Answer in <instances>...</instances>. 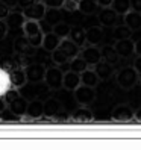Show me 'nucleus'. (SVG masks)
<instances>
[{
  "instance_id": "nucleus-18",
  "label": "nucleus",
  "mask_w": 141,
  "mask_h": 150,
  "mask_svg": "<svg viewBox=\"0 0 141 150\" xmlns=\"http://www.w3.org/2000/svg\"><path fill=\"white\" fill-rule=\"evenodd\" d=\"M59 44H61V38L58 37L56 33L53 32H47V33H44V37H43V42H41V47L49 52V53H52L55 49L59 47Z\"/></svg>"
},
{
  "instance_id": "nucleus-43",
  "label": "nucleus",
  "mask_w": 141,
  "mask_h": 150,
  "mask_svg": "<svg viewBox=\"0 0 141 150\" xmlns=\"http://www.w3.org/2000/svg\"><path fill=\"white\" fill-rule=\"evenodd\" d=\"M96 2H97L100 8H111L112 5V0H96Z\"/></svg>"
},
{
  "instance_id": "nucleus-23",
  "label": "nucleus",
  "mask_w": 141,
  "mask_h": 150,
  "mask_svg": "<svg viewBox=\"0 0 141 150\" xmlns=\"http://www.w3.org/2000/svg\"><path fill=\"white\" fill-rule=\"evenodd\" d=\"M68 38L72 40L76 46L84 47L86 44V37H85V29H82L81 26H72V30L68 33Z\"/></svg>"
},
{
  "instance_id": "nucleus-9",
  "label": "nucleus",
  "mask_w": 141,
  "mask_h": 150,
  "mask_svg": "<svg viewBox=\"0 0 141 150\" xmlns=\"http://www.w3.org/2000/svg\"><path fill=\"white\" fill-rule=\"evenodd\" d=\"M114 49L117 50L120 58H129L135 53V42H132L130 38L126 40H118L114 44Z\"/></svg>"
},
{
  "instance_id": "nucleus-44",
  "label": "nucleus",
  "mask_w": 141,
  "mask_h": 150,
  "mask_svg": "<svg viewBox=\"0 0 141 150\" xmlns=\"http://www.w3.org/2000/svg\"><path fill=\"white\" fill-rule=\"evenodd\" d=\"M33 2H35V0H18V6H20L21 9H23V8L29 6V5H32Z\"/></svg>"
},
{
  "instance_id": "nucleus-31",
  "label": "nucleus",
  "mask_w": 141,
  "mask_h": 150,
  "mask_svg": "<svg viewBox=\"0 0 141 150\" xmlns=\"http://www.w3.org/2000/svg\"><path fill=\"white\" fill-rule=\"evenodd\" d=\"M11 85V77H9V71H6L5 68L0 67V96H5V93L9 90Z\"/></svg>"
},
{
  "instance_id": "nucleus-28",
  "label": "nucleus",
  "mask_w": 141,
  "mask_h": 150,
  "mask_svg": "<svg viewBox=\"0 0 141 150\" xmlns=\"http://www.w3.org/2000/svg\"><path fill=\"white\" fill-rule=\"evenodd\" d=\"M43 21H46L50 26H55L56 23L62 21V14H61L59 9H53V8H47L46 14H44V18Z\"/></svg>"
},
{
  "instance_id": "nucleus-8",
  "label": "nucleus",
  "mask_w": 141,
  "mask_h": 150,
  "mask_svg": "<svg viewBox=\"0 0 141 150\" xmlns=\"http://www.w3.org/2000/svg\"><path fill=\"white\" fill-rule=\"evenodd\" d=\"M134 111L129 105H118L112 109V114H111V118L114 121H120V123H126V121H130L134 118Z\"/></svg>"
},
{
  "instance_id": "nucleus-29",
  "label": "nucleus",
  "mask_w": 141,
  "mask_h": 150,
  "mask_svg": "<svg viewBox=\"0 0 141 150\" xmlns=\"http://www.w3.org/2000/svg\"><path fill=\"white\" fill-rule=\"evenodd\" d=\"M68 68L72 70V71H74V73H79L81 74L84 70H86L88 68V64L84 61V58L82 56H74L73 59H70V62H68Z\"/></svg>"
},
{
  "instance_id": "nucleus-26",
  "label": "nucleus",
  "mask_w": 141,
  "mask_h": 150,
  "mask_svg": "<svg viewBox=\"0 0 141 150\" xmlns=\"http://www.w3.org/2000/svg\"><path fill=\"white\" fill-rule=\"evenodd\" d=\"M99 82H100V79H99L97 74H96L94 70L86 68V70H84V71L81 73V83H82V85L96 88V86L99 85Z\"/></svg>"
},
{
  "instance_id": "nucleus-12",
  "label": "nucleus",
  "mask_w": 141,
  "mask_h": 150,
  "mask_svg": "<svg viewBox=\"0 0 141 150\" xmlns=\"http://www.w3.org/2000/svg\"><path fill=\"white\" fill-rule=\"evenodd\" d=\"M26 115H29L32 120H40L44 117V102L40 99H32L28 102L26 108Z\"/></svg>"
},
{
  "instance_id": "nucleus-14",
  "label": "nucleus",
  "mask_w": 141,
  "mask_h": 150,
  "mask_svg": "<svg viewBox=\"0 0 141 150\" xmlns=\"http://www.w3.org/2000/svg\"><path fill=\"white\" fill-rule=\"evenodd\" d=\"M79 85H81V74L72 71V70L64 71V76H62V88H65V90H68V91H74Z\"/></svg>"
},
{
  "instance_id": "nucleus-7",
  "label": "nucleus",
  "mask_w": 141,
  "mask_h": 150,
  "mask_svg": "<svg viewBox=\"0 0 141 150\" xmlns=\"http://www.w3.org/2000/svg\"><path fill=\"white\" fill-rule=\"evenodd\" d=\"M79 56H82L84 61L88 64V65H96L99 62V61H102V53H100V47L99 46H84L81 49V52H79Z\"/></svg>"
},
{
  "instance_id": "nucleus-27",
  "label": "nucleus",
  "mask_w": 141,
  "mask_h": 150,
  "mask_svg": "<svg viewBox=\"0 0 141 150\" xmlns=\"http://www.w3.org/2000/svg\"><path fill=\"white\" fill-rule=\"evenodd\" d=\"M24 21H26V18H24V15H23L21 11H20V12H17V11H12V9H11V12L8 14V17H6L8 28H14V29L21 28Z\"/></svg>"
},
{
  "instance_id": "nucleus-1",
  "label": "nucleus",
  "mask_w": 141,
  "mask_h": 150,
  "mask_svg": "<svg viewBox=\"0 0 141 150\" xmlns=\"http://www.w3.org/2000/svg\"><path fill=\"white\" fill-rule=\"evenodd\" d=\"M21 30L23 35L29 40V42L35 49L41 47V42H43V37H44V32L40 21H35V20H26L21 26Z\"/></svg>"
},
{
  "instance_id": "nucleus-24",
  "label": "nucleus",
  "mask_w": 141,
  "mask_h": 150,
  "mask_svg": "<svg viewBox=\"0 0 141 150\" xmlns=\"http://www.w3.org/2000/svg\"><path fill=\"white\" fill-rule=\"evenodd\" d=\"M125 24L130 30H138L141 29V12L137 11H129L125 14Z\"/></svg>"
},
{
  "instance_id": "nucleus-34",
  "label": "nucleus",
  "mask_w": 141,
  "mask_h": 150,
  "mask_svg": "<svg viewBox=\"0 0 141 150\" xmlns=\"http://www.w3.org/2000/svg\"><path fill=\"white\" fill-rule=\"evenodd\" d=\"M52 61L56 64V65H65V64H68L70 62V59L67 58V55L64 53L62 50H61L59 47L58 49H55L53 52H52Z\"/></svg>"
},
{
  "instance_id": "nucleus-47",
  "label": "nucleus",
  "mask_w": 141,
  "mask_h": 150,
  "mask_svg": "<svg viewBox=\"0 0 141 150\" xmlns=\"http://www.w3.org/2000/svg\"><path fill=\"white\" fill-rule=\"evenodd\" d=\"M134 118H135L137 121H140V123H141V109H138V111L134 114Z\"/></svg>"
},
{
  "instance_id": "nucleus-2",
  "label": "nucleus",
  "mask_w": 141,
  "mask_h": 150,
  "mask_svg": "<svg viewBox=\"0 0 141 150\" xmlns=\"http://www.w3.org/2000/svg\"><path fill=\"white\" fill-rule=\"evenodd\" d=\"M140 81V74L134 67H125L117 73V85L123 90H132Z\"/></svg>"
},
{
  "instance_id": "nucleus-19",
  "label": "nucleus",
  "mask_w": 141,
  "mask_h": 150,
  "mask_svg": "<svg viewBox=\"0 0 141 150\" xmlns=\"http://www.w3.org/2000/svg\"><path fill=\"white\" fill-rule=\"evenodd\" d=\"M94 71H96V74L99 76L100 81H108V79L114 74V65L105 62V61L102 59V61H99V62L94 65Z\"/></svg>"
},
{
  "instance_id": "nucleus-38",
  "label": "nucleus",
  "mask_w": 141,
  "mask_h": 150,
  "mask_svg": "<svg viewBox=\"0 0 141 150\" xmlns=\"http://www.w3.org/2000/svg\"><path fill=\"white\" fill-rule=\"evenodd\" d=\"M8 30H9V28H8V23H6V20H2V18H0V41L6 38Z\"/></svg>"
},
{
  "instance_id": "nucleus-49",
  "label": "nucleus",
  "mask_w": 141,
  "mask_h": 150,
  "mask_svg": "<svg viewBox=\"0 0 141 150\" xmlns=\"http://www.w3.org/2000/svg\"><path fill=\"white\" fill-rule=\"evenodd\" d=\"M37 2H43V0H37Z\"/></svg>"
},
{
  "instance_id": "nucleus-16",
  "label": "nucleus",
  "mask_w": 141,
  "mask_h": 150,
  "mask_svg": "<svg viewBox=\"0 0 141 150\" xmlns=\"http://www.w3.org/2000/svg\"><path fill=\"white\" fill-rule=\"evenodd\" d=\"M86 42L91 46H100L103 42V29L100 26H91L90 29L85 30Z\"/></svg>"
},
{
  "instance_id": "nucleus-30",
  "label": "nucleus",
  "mask_w": 141,
  "mask_h": 150,
  "mask_svg": "<svg viewBox=\"0 0 141 150\" xmlns=\"http://www.w3.org/2000/svg\"><path fill=\"white\" fill-rule=\"evenodd\" d=\"M70 30H72V26H70L68 23H65V21H59V23H56L55 26H52V32L56 33L61 40L68 38Z\"/></svg>"
},
{
  "instance_id": "nucleus-22",
  "label": "nucleus",
  "mask_w": 141,
  "mask_h": 150,
  "mask_svg": "<svg viewBox=\"0 0 141 150\" xmlns=\"http://www.w3.org/2000/svg\"><path fill=\"white\" fill-rule=\"evenodd\" d=\"M100 6L96 0H79L77 2V11H81L84 15H93L97 14Z\"/></svg>"
},
{
  "instance_id": "nucleus-48",
  "label": "nucleus",
  "mask_w": 141,
  "mask_h": 150,
  "mask_svg": "<svg viewBox=\"0 0 141 150\" xmlns=\"http://www.w3.org/2000/svg\"><path fill=\"white\" fill-rule=\"evenodd\" d=\"M2 123H3V120H2V117H0V125H2Z\"/></svg>"
},
{
  "instance_id": "nucleus-11",
  "label": "nucleus",
  "mask_w": 141,
  "mask_h": 150,
  "mask_svg": "<svg viewBox=\"0 0 141 150\" xmlns=\"http://www.w3.org/2000/svg\"><path fill=\"white\" fill-rule=\"evenodd\" d=\"M35 49L32 44L29 42V40L24 37V35H21V37H18L15 41H14V52L15 55H35Z\"/></svg>"
},
{
  "instance_id": "nucleus-15",
  "label": "nucleus",
  "mask_w": 141,
  "mask_h": 150,
  "mask_svg": "<svg viewBox=\"0 0 141 150\" xmlns=\"http://www.w3.org/2000/svg\"><path fill=\"white\" fill-rule=\"evenodd\" d=\"M9 77H11V85H12L14 88H18V90H21L24 85H28L26 71H24L23 67H17V68L11 70V71H9Z\"/></svg>"
},
{
  "instance_id": "nucleus-32",
  "label": "nucleus",
  "mask_w": 141,
  "mask_h": 150,
  "mask_svg": "<svg viewBox=\"0 0 141 150\" xmlns=\"http://www.w3.org/2000/svg\"><path fill=\"white\" fill-rule=\"evenodd\" d=\"M111 8L118 15H125L126 12L130 11V0H112Z\"/></svg>"
},
{
  "instance_id": "nucleus-45",
  "label": "nucleus",
  "mask_w": 141,
  "mask_h": 150,
  "mask_svg": "<svg viewBox=\"0 0 141 150\" xmlns=\"http://www.w3.org/2000/svg\"><path fill=\"white\" fill-rule=\"evenodd\" d=\"M6 106H8V105H6L5 97H3V96H0V114H2V112L6 109Z\"/></svg>"
},
{
  "instance_id": "nucleus-21",
  "label": "nucleus",
  "mask_w": 141,
  "mask_h": 150,
  "mask_svg": "<svg viewBox=\"0 0 141 150\" xmlns=\"http://www.w3.org/2000/svg\"><path fill=\"white\" fill-rule=\"evenodd\" d=\"M59 49L64 52V53L67 55L68 59H73L74 56L79 55V52H81V47L76 46V44L70 40V38H64L61 40V44H59Z\"/></svg>"
},
{
  "instance_id": "nucleus-33",
  "label": "nucleus",
  "mask_w": 141,
  "mask_h": 150,
  "mask_svg": "<svg viewBox=\"0 0 141 150\" xmlns=\"http://www.w3.org/2000/svg\"><path fill=\"white\" fill-rule=\"evenodd\" d=\"M130 35H132V30L128 28L126 24H120V26H115L114 28V33H112V37L115 41L118 40H126V38H130Z\"/></svg>"
},
{
  "instance_id": "nucleus-6",
  "label": "nucleus",
  "mask_w": 141,
  "mask_h": 150,
  "mask_svg": "<svg viewBox=\"0 0 141 150\" xmlns=\"http://www.w3.org/2000/svg\"><path fill=\"white\" fill-rule=\"evenodd\" d=\"M46 5H44L43 2H35L29 6H26L21 9L23 15H24V18L26 20H35V21H43L44 18V14H46Z\"/></svg>"
},
{
  "instance_id": "nucleus-40",
  "label": "nucleus",
  "mask_w": 141,
  "mask_h": 150,
  "mask_svg": "<svg viewBox=\"0 0 141 150\" xmlns=\"http://www.w3.org/2000/svg\"><path fill=\"white\" fill-rule=\"evenodd\" d=\"M130 9L141 12V0H130Z\"/></svg>"
},
{
  "instance_id": "nucleus-10",
  "label": "nucleus",
  "mask_w": 141,
  "mask_h": 150,
  "mask_svg": "<svg viewBox=\"0 0 141 150\" xmlns=\"http://www.w3.org/2000/svg\"><path fill=\"white\" fill-rule=\"evenodd\" d=\"M99 21L100 26H105V28H114L117 24V17L118 14L112 9V8H102L99 11Z\"/></svg>"
},
{
  "instance_id": "nucleus-25",
  "label": "nucleus",
  "mask_w": 141,
  "mask_h": 150,
  "mask_svg": "<svg viewBox=\"0 0 141 150\" xmlns=\"http://www.w3.org/2000/svg\"><path fill=\"white\" fill-rule=\"evenodd\" d=\"M100 53H102V59L105 61V62H108L111 65H117L118 64V53L117 50L114 49V46H103L100 49Z\"/></svg>"
},
{
  "instance_id": "nucleus-37",
  "label": "nucleus",
  "mask_w": 141,
  "mask_h": 150,
  "mask_svg": "<svg viewBox=\"0 0 141 150\" xmlns=\"http://www.w3.org/2000/svg\"><path fill=\"white\" fill-rule=\"evenodd\" d=\"M62 9H65L67 12L77 11V0H65L64 5H62Z\"/></svg>"
},
{
  "instance_id": "nucleus-41",
  "label": "nucleus",
  "mask_w": 141,
  "mask_h": 150,
  "mask_svg": "<svg viewBox=\"0 0 141 150\" xmlns=\"http://www.w3.org/2000/svg\"><path fill=\"white\" fill-rule=\"evenodd\" d=\"M2 3H5L6 6H9L11 9H14V8L18 6V0H0Z\"/></svg>"
},
{
  "instance_id": "nucleus-50",
  "label": "nucleus",
  "mask_w": 141,
  "mask_h": 150,
  "mask_svg": "<svg viewBox=\"0 0 141 150\" xmlns=\"http://www.w3.org/2000/svg\"><path fill=\"white\" fill-rule=\"evenodd\" d=\"M140 83H141V79H140Z\"/></svg>"
},
{
  "instance_id": "nucleus-20",
  "label": "nucleus",
  "mask_w": 141,
  "mask_h": 150,
  "mask_svg": "<svg viewBox=\"0 0 141 150\" xmlns=\"http://www.w3.org/2000/svg\"><path fill=\"white\" fill-rule=\"evenodd\" d=\"M70 118H72L74 123H90V121H93L94 115L86 106H81L70 115Z\"/></svg>"
},
{
  "instance_id": "nucleus-51",
  "label": "nucleus",
  "mask_w": 141,
  "mask_h": 150,
  "mask_svg": "<svg viewBox=\"0 0 141 150\" xmlns=\"http://www.w3.org/2000/svg\"><path fill=\"white\" fill-rule=\"evenodd\" d=\"M77 2H79V0H77Z\"/></svg>"
},
{
  "instance_id": "nucleus-5",
  "label": "nucleus",
  "mask_w": 141,
  "mask_h": 150,
  "mask_svg": "<svg viewBox=\"0 0 141 150\" xmlns=\"http://www.w3.org/2000/svg\"><path fill=\"white\" fill-rule=\"evenodd\" d=\"M73 93H74V100L81 106H90L96 100V88L93 86H86L81 83Z\"/></svg>"
},
{
  "instance_id": "nucleus-39",
  "label": "nucleus",
  "mask_w": 141,
  "mask_h": 150,
  "mask_svg": "<svg viewBox=\"0 0 141 150\" xmlns=\"http://www.w3.org/2000/svg\"><path fill=\"white\" fill-rule=\"evenodd\" d=\"M9 12H11V8L0 2V18L6 20V17H8V14H9Z\"/></svg>"
},
{
  "instance_id": "nucleus-46",
  "label": "nucleus",
  "mask_w": 141,
  "mask_h": 150,
  "mask_svg": "<svg viewBox=\"0 0 141 150\" xmlns=\"http://www.w3.org/2000/svg\"><path fill=\"white\" fill-rule=\"evenodd\" d=\"M135 53L137 55H141V40L138 42H135Z\"/></svg>"
},
{
  "instance_id": "nucleus-4",
  "label": "nucleus",
  "mask_w": 141,
  "mask_h": 150,
  "mask_svg": "<svg viewBox=\"0 0 141 150\" xmlns=\"http://www.w3.org/2000/svg\"><path fill=\"white\" fill-rule=\"evenodd\" d=\"M62 76L64 71L59 68V65L47 67L46 76H44V85L50 90H59V88H62Z\"/></svg>"
},
{
  "instance_id": "nucleus-36",
  "label": "nucleus",
  "mask_w": 141,
  "mask_h": 150,
  "mask_svg": "<svg viewBox=\"0 0 141 150\" xmlns=\"http://www.w3.org/2000/svg\"><path fill=\"white\" fill-rule=\"evenodd\" d=\"M65 0H43L46 8H53V9H61Z\"/></svg>"
},
{
  "instance_id": "nucleus-17",
  "label": "nucleus",
  "mask_w": 141,
  "mask_h": 150,
  "mask_svg": "<svg viewBox=\"0 0 141 150\" xmlns=\"http://www.w3.org/2000/svg\"><path fill=\"white\" fill-rule=\"evenodd\" d=\"M28 102H29V100L20 94L18 97H15L14 100H11L9 103H8V109L12 111V112L15 114V115L21 117V115H24V114H26V108H28Z\"/></svg>"
},
{
  "instance_id": "nucleus-13",
  "label": "nucleus",
  "mask_w": 141,
  "mask_h": 150,
  "mask_svg": "<svg viewBox=\"0 0 141 150\" xmlns=\"http://www.w3.org/2000/svg\"><path fill=\"white\" fill-rule=\"evenodd\" d=\"M61 111H62V103L58 99H55V97H49V99L44 102V117L53 118Z\"/></svg>"
},
{
  "instance_id": "nucleus-42",
  "label": "nucleus",
  "mask_w": 141,
  "mask_h": 150,
  "mask_svg": "<svg viewBox=\"0 0 141 150\" xmlns=\"http://www.w3.org/2000/svg\"><path fill=\"white\" fill-rule=\"evenodd\" d=\"M134 68L138 71V74H141V55H138V58H135V61H134Z\"/></svg>"
},
{
  "instance_id": "nucleus-3",
  "label": "nucleus",
  "mask_w": 141,
  "mask_h": 150,
  "mask_svg": "<svg viewBox=\"0 0 141 150\" xmlns=\"http://www.w3.org/2000/svg\"><path fill=\"white\" fill-rule=\"evenodd\" d=\"M46 65L40 64V62H32L29 65L24 67L26 71V79H28V83L30 85H40L44 83V76H46Z\"/></svg>"
},
{
  "instance_id": "nucleus-35",
  "label": "nucleus",
  "mask_w": 141,
  "mask_h": 150,
  "mask_svg": "<svg viewBox=\"0 0 141 150\" xmlns=\"http://www.w3.org/2000/svg\"><path fill=\"white\" fill-rule=\"evenodd\" d=\"M2 120L3 121H20V117L15 115V114L12 111H9L8 106H6V109L2 112Z\"/></svg>"
}]
</instances>
